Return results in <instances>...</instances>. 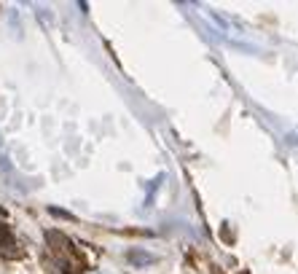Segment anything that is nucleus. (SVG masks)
Listing matches in <instances>:
<instances>
[{"label": "nucleus", "mask_w": 298, "mask_h": 274, "mask_svg": "<svg viewBox=\"0 0 298 274\" xmlns=\"http://www.w3.org/2000/svg\"><path fill=\"white\" fill-rule=\"evenodd\" d=\"M46 239L54 245V250H70L73 247V245L67 242V237H62L59 231H46Z\"/></svg>", "instance_id": "nucleus-1"}, {"label": "nucleus", "mask_w": 298, "mask_h": 274, "mask_svg": "<svg viewBox=\"0 0 298 274\" xmlns=\"http://www.w3.org/2000/svg\"><path fill=\"white\" fill-rule=\"evenodd\" d=\"M127 258L132 261V264H153V261H156L151 253H140V250H129Z\"/></svg>", "instance_id": "nucleus-2"}, {"label": "nucleus", "mask_w": 298, "mask_h": 274, "mask_svg": "<svg viewBox=\"0 0 298 274\" xmlns=\"http://www.w3.org/2000/svg\"><path fill=\"white\" fill-rule=\"evenodd\" d=\"M0 255H5V258H22V247L16 242H5L0 247Z\"/></svg>", "instance_id": "nucleus-3"}, {"label": "nucleus", "mask_w": 298, "mask_h": 274, "mask_svg": "<svg viewBox=\"0 0 298 274\" xmlns=\"http://www.w3.org/2000/svg\"><path fill=\"white\" fill-rule=\"evenodd\" d=\"M11 239V231H8V226H3L0 223V245H5Z\"/></svg>", "instance_id": "nucleus-4"}, {"label": "nucleus", "mask_w": 298, "mask_h": 274, "mask_svg": "<svg viewBox=\"0 0 298 274\" xmlns=\"http://www.w3.org/2000/svg\"><path fill=\"white\" fill-rule=\"evenodd\" d=\"M49 213H51V215H56V218H67V220H73V215H70V213H65V210H56V207H51Z\"/></svg>", "instance_id": "nucleus-5"}, {"label": "nucleus", "mask_w": 298, "mask_h": 274, "mask_svg": "<svg viewBox=\"0 0 298 274\" xmlns=\"http://www.w3.org/2000/svg\"><path fill=\"white\" fill-rule=\"evenodd\" d=\"M215 274H220V272H215Z\"/></svg>", "instance_id": "nucleus-6"}, {"label": "nucleus", "mask_w": 298, "mask_h": 274, "mask_svg": "<svg viewBox=\"0 0 298 274\" xmlns=\"http://www.w3.org/2000/svg\"><path fill=\"white\" fill-rule=\"evenodd\" d=\"M0 142H3V140H0Z\"/></svg>", "instance_id": "nucleus-7"}]
</instances>
